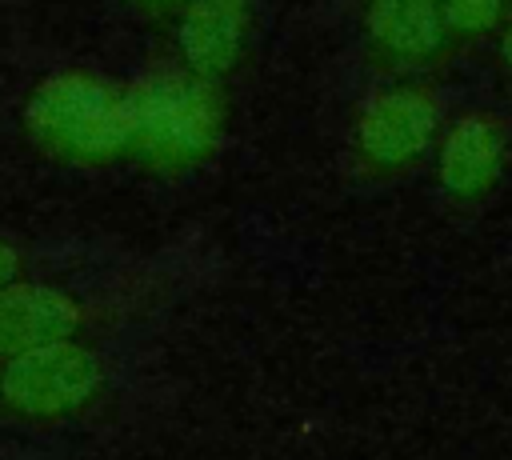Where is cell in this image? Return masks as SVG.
I'll return each mask as SVG.
<instances>
[{
    "instance_id": "1",
    "label": "cell",
    "mask_w": 512,
    "mask_h": 460,
    "mask_svg": "<svg viewBox=\"0 0 512 460\" xmlns=\"http://www.w3.org/2000/svg\"><path fill=\"white\" fill-rule=\"evenodd\" d=\"M132 148L144 172L180 180L204 168L228 132V92L220 80H204L184 64L148 68L128 84Z\"/></svg>"
},
{
    "instance_id": "2",
    "label": "cell",
    "mask_w": 512,
    "mask_h": 460,
    "mask_svg": "<svg viewBox=\"0 0 512 460\" xmlns=\"http://www.w3.org/2000/svg\"><path fill=\"white\" fill-rule=\"evenodd\" d=\"M28 144L68 168H108L128 160L132 148V108L128 84L88 72L64 68L44 76L20 112Z\"/></svg>"
},
{
    "instance_id": "3",
    "label": "cell",
    "mask_w": 512,
    "mask_h": 460,
    "mask_svg": "<svg viewBox=\"0 0 512 460\" xmlns=\"http://www.w3.org/2000/svg\"><path fill=\"white\" fill-rule=\"evenodd\" d=\"M440 136V96L424 80H396L364 96L352 116V160L364 176L412 172Z\"/></svg>"
},
{
    "instance_id": "4",
    "label": "cell",
    "mask_w": 512,
    "mask_h": 460,
    "mask_svg": "<svg viewBox=\"0 0 512 460\" xmlns=\"http://www.w3.org/2000/svg\"><path fill=\"white\" fill-rule=\"evenodd\" d=\"M100 356L76 336L0 360V404L24 420H64L100 392Z\"/></svg>"
},
{
    "instance_id": "5",
    "label": "cell",
    "mask_w": 512,
    "mask_h": 460,
    "mask_svg": "<svg viewBox=\"0 0 512 460\" xmlns=\"http://www.w3.org/2000/svg\"><path fill=\"white\" fill-rule=\"evenodd\" d=\"M256 4L252 0H184L172 16L176 64L204 80H228L252 44Z\"/></svg>"
},
{
    "instance_id": "6",
    "label": "cell",
    "mask_w": 512,
    "mask_h": 460,
    "mask_svg": "<svg viewBox=\"0 0 512 460\" xmlns=\"http://www.w3.org/2000/svg\"><path fill=\"white\" fill-rule=\"evenodd\" d=\"M508 164V124L496 112H464L436 136V180L460 200H484Z\"/></svg>"
},
{
    "instance_id": "7",
    "label": "cell",
    "mask_w": 512,
    "mask_h": 460,
    "mask_svg": "<svg viewBox=\"0 0 512 460\" xmlns=\"http://www.w3.org/2000/svg\"><path fill=\"white\" fill-rule=\"evenodd\" d=\"M368 56L388 72H412L444 56L448 28L440 0H364Z\"/></svg>"
},
{
    "instance_id": "8",
    "label": "cell",
    "mask_w": 512,
    "mask_h": 460,
    "mask_svg": "<svg viewBox=\"0 0 512 460\" xmlns=\"http://www.w3.org/2000/svg\"><path fill=\"white\" fill-rule=\"evenodd\" d=\"M84 328V308L76 296L52 284L36 280H12L0 288V360L80 336Z\"/></svg>"
},
{
    "instance_id": "9",
    "label": "cell",
    "mask_w": 512,
    "mask_h": 460,
    "mask_svg": "<svg viewBox=\"0 0 512 460\" xmlns=\"http://www.w3.org/2000/svg\"><path fill=\"white\" fill-rule=\"evenodd\" d=\"M508 0H440V16L448 40H480L496 24H504Z\"/></svg>"
},
{
    "instance_id": "10",
    "label": "cell",
    "mask_w": 512,
    "mask_h": 460,
    "mask_svg": "<svg viewBox=\"0 0 512 460\" xmlns=\"http://www.w3.org/2000/svg\"><path fill=\"white\" fill-rule=\"evenodd\" d=\"M20 272H24V256H20V248H16L8 236H0V288L12 284V280H20Z\"/></svg>"
},
{
    "instance_id": "11",
    "label": "cell",
    "mask_w": 512,
    "mask_h": 460,
    "mask_svg": "<svg viewBox=\"0 0 512 460\" xmlns=\"http://www.w3.org/2000/svg\"><path fill=\"white\" fill-rule=\"evenodd\" d=\"M132 12H140L144 20H172L180 12L184 0H124Z\"/></svg>"
},
{
    "instance_id": "12",
    "label": "cell",
    "mask_w": 512,
    "mask_h": 460,
    "mask_svg": "<svg viewBox=\"0 0 512 460\" xmlns=\"http://www.w3.org/2000/svg\"><path fill=\"white\" fill-rule=\"evenodd\" d=\"M500 56H504V68L512 72V24L504 28V40H500Z\"/></svg>"
}]
</instances>
